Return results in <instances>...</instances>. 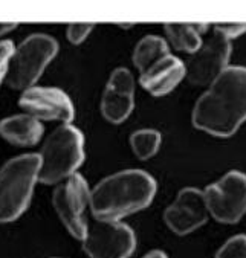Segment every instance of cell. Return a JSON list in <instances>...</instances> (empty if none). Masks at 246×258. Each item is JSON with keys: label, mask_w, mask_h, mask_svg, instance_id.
<instances>
[{"label": "cell", "mask_w": 246, "mask_h": 258, "mask_svg": "<svg viewBox=\"0 0 246 258\" xmlns=\"http://www.w3.org/2000/svg\"><path fill=\"white\" fill-rule=\"evenodd\" d=\"M193 125L214 138H229L246 122V68L228 66L196 101Z\"/></svg>", "instance_id": "6da1fadb"}, {"label": "cell", "mask_w": 246, "mask_h": 258, "mask_svg": "<svg viewBox=\"0 0 246 258\" xmlns=\"http://www.w3.org/2000/svg\"><path fill=\"white\" fill-rule=\"evenodd\" d=\"M156 180L142 170H122L101 179L90 189L89 210L96 220L121 222L150 206Z\"/></svg>", "instance_id": "7a4b0ae2"}, {"label": "cell", "mask_w": 246, "mask_h": 258, "mask_svg": "<svg viewBox=\"0 0 246 258\" xmlns=\"http://www.w3.org/2000/svg\"><path fill=\"white\" fill-rule=\"evenodd\" d=\"M84 136L72 124H61L49 135L38 154V182L58 185L78 173L84 162Z\"/></svg>", "instance_id": "3957f363"}, {"label": "cell", "mask_w": 246, "mask_h": 258, "mask_svg": "<svg viewBox=\"0 0 246 258\" xmlns=\"http://www.w3.org/2000/svg\"><path fill=\"white\" fill-rule=\"evenodd\" d=\"M38 170V154H22L0 168V223H11L28 210Z\"/></svg>", "instance_id": "277c9868"}, {"label": "cell", "mask_w": 246, "mask_h": 258, "mask_svg": "<svg viewBox=\"0 0 246 258\" xmlns=\"http://www.w3.org/2000/svg\"><path fill=\"white\" fill-rule=\"evenodd\" d=\"M58 52V43L47 34H32L26 37L10 60L7 83L17 90L34 87Z\"/></svg>", "instance_id": "5b68a950"}, {"label": "cell", "mask_w": 246, "mask_h": 258, "mask_svg": "<svg viewBox=\"0 0 246 258\" xmlns=\"http://www.w3.org/2000/svg\"><path fill=\"white\" fill-rule=\"evenodd\" d=\"M204 191L205 203L219 223L234 225L246 214V174L237 170L228 171Z\"/></svg>", "instance_id": "8992f818"}, {"label": "cell", "mask_w": 246, "mask_h": 258, "mask_svg": "<svg viewBox=\"0 0 246 258\" xmlns=\"http://www.w3.org/2000/svg\"><path fill=\"white\" fill-rule=\"evenodd\" d=\"M81 241L89 258H130L136 249L133 229L113 220L93 219V222H87Z\"/></svg>", "instance_id": "52a82bcc"}, {"label": "cell", "mask_w": 246, "mask_h": 258, "mask_svg": "<svg viewBox=\"0 0 246 258\" xmlns=\"http://www.w3.org/2000/svg\"><path fill=\"white\" fill-rule=\"evenodd\" d=\"M90 188L81 174L58 183L52 194V205L68 232L77 240H83L87 229L86 210L89 208Z\"/></svg>", "instance_id": "ba28073f"}, {"label": "cell", "mask_w": 246, "mask_h": 258, "mask_svg": "<svg viewBox=\"0 0 246 258\" xmlns=\"http://www.w3.org/2000/svg\"><path fill=\"white\" fill-rule=\"evenodd\" d=\"M232 54L231 41L217 32L202 43L185 63V78L199 87H208L228 66Z\"/></svg>", "instance_id": "9c48e42d"}, {"label": "cell", "mask_w": 246, "mask_h": 258, "mask_svg": "<svg viewBox=\"0 0 246 258\" xmlns=\"http://www.w3.org/2000/svg\"><path fill=\"white\" fill-rule=\"evenodd\" d=\"M210 219L204 191L194 186L182 188L173 203L164 211V222L176 235H188Z\"/></svg>", "instance_id": "30bf717a"}, {"label": "cell", "mask_w": 246, "mask_h": 258, "mask_svg": "<svg viewBox=\"0 0 246 258\" xmlns=\"http://www.w3.org/2000/svg\"><path fill=\"white\" fill-rule=\"evenodd\" d=\"M19 106L26 115L41 121H58L71 124L75 109L71 98L57 87H29L23 90Z\"/></svg>", "instance_id": "8fae6325"}, {"label": "cell", "mask_w": 246, "mask_h": 258, "mask_svg": "<svg viewBox=\"0 0 246 258\" xmlns=\"http://www.w3.org/2000/svg\"><path fill=\"white\" fill-rule=\"evenodd\" d=\"M135 109V78L126 68L115 69L101 96V113L110 124L124 122Z\"/></svg>", "instance_id": "7c38bea8"}, {"label": "cell", "mask_w": 246, "mask_h": 258, "mask_svg": "<svg viewBox=\"0 0 246 258\" xmlns=\"http://www.w3.org/2000/svg\"><path fill=\"white\" fill-rule=\"evenodd\" d=\"M185 74V63L170 54L142 72L139 83L150 95L165 96L182 83Z\"/></svg>", "instance_id": "4fadbf2b"}, {"label": "cell", "mask_w": 246, "mask_h": 258, "mask_svg": "<svg viewBox=\"0 0 246 258\" xmlns=\"http://www.w3.org/2000/svg\"><path fill=\"white\" fill-rule=\"evenodd\" d=\"M0 136L17 147H32L43 136V125L38 119L23 113L0 121Z\"/></svg>", "instance_id": "5bb4252c"}, {"label": "cell", "mask_w": 246, "mask_h": 258, "mask_svg": "<svg viewBox=\"0 0 246 258\" xmlns=\"http://www.w3.org/2000/svg\"><path fill=\"white\" fill-rule=\"evenodd\" d=\"M210 29L208 25H194V23H168L164 26L165 40L168 46L185 54L198 52L204 43L202 34Z\"/></svg>", "instance_id": "9a60e30c"}, {"label": "cell", "mask_w": 246, "mask_h": 258, "mask_svg": "<svg viewBox=\"0 0 246 258\" xmlns=\"http://www.w3.org/2000/svg\"><path fill=\"white\" fill-rule=\"evenodd\" d=\"M170 55V46L165 38L159 35L142 37L133 49V64L142 74L155 63Z\"/></svg>", "instance_id": "2e32d148"}, {"label": "cell", "mask_w": 246, "mask_h": 258, "mask_svg": "<svg viewBox=\"0 0 246 258\" xmlns=\"http://www.w3.org/2000/svg\"><path fill=\"white\" fill-rule=\"evenodd\" d=\"M129 142L132 151L139 161H149L153 156H156V153L159 151L162 144V136L155 128H142L133 132Z\"/></svg>", "instance_id": "e0dca14e"}, {"label": "cell", "mask_w": 246, "mask_h": 258, "mask_svg": "<svg viewBox=\"0 0 246 258\" xmlns=\"http://www.w3.org/2000/svg\"><path fill=\"white\" fill-rule=\"evenodd\" d=\"M216 258H246V235L238 234L228 238L216 252Z\"/></svg>", "instance_id": "ac0fdd59"}, {"label": "cell", "mask_w": 246, "mask_h": 258, "mask_svg": "<svg viewBox=\"0 0 246 258\" xmlns=\"http://www.w3.org/2000/svg\"><path fill=\"white\" fill-rule=\"evenodd\" d=\"M93 25H87V23H74L69 25L66 29V37L72 44H81L93 31Z\"/></svg>", "instance_id": "d6986e66"}, {"label": "cell", "mask_w": 246, "mask_h": 258, "mask_svg": "<svg viewBox=\"0 0 246 258\" xmlns=\"http://www.w3.org/2000/svg\"><path fill=\"white\" fill-rule=\"evenodd\" d=\"M14 43L11 40H4L0 41V84L4 83V80H7L8 75V66H10V60L11 55L14 52Z\"/></svg>", "instance_id": "ffe728a7"}, {"label": "cell", "mask_w": 246, "mask_h": 258, "mask_svg": "<svg viewBox=\"0 0 246 258\" xmlns=\"http://www.w3.org/2000/svg\"><path fill=\"white\" fill-rule=\"evenodd\" d=\"M214 32L220 34L226 40L232 41L246 34V23H220L214 25Z\"/></svg>", "instance_id": "44dd1931"}, {"label": "cell", "mask_w": 246, "mask_h": 258, "mask_svg": "<svg viewBox=\"0 0 246 258\" xmlns=\"http://www.w3.org/2000/svg\"><path fill=\"white\" fill-rule=\"evenodd\" d=\"M17 28L16 23H0V37H4L7 34H10L11 31H14Z\"/></svg>", "instance_id": "7402d4cb"}, {"label": "cell", "mask_w": 246, "mask_h": 258, "mask_svg": "<svg viewBox=\"0 0 246 258\" xmlns=\"http://www.w3.org/2000/svg\"><path fill=\"white\" fill-rule=\"evenodd\" d=\"M142 258H168V256H167V253L164 250L155 249V250H150L149 253H145Z\"/></svg>", "instance_id": "603a6c76"}]
</instances>
